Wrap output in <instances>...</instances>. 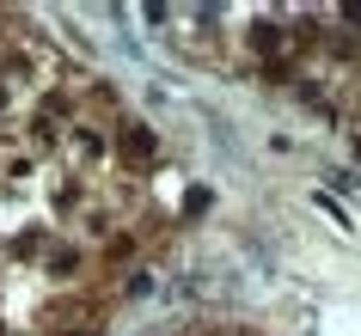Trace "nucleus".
Here are the masks:
<instances>
[{
  "instance_id": "1",
  "label": "nucleus",
  "mask_w": 361,
  "mask_h": 336,
  "mask_svg": "<svg viewBox=\"0 0 361 336\" xmlns=\"http://www.w3.org/2000/svg\"><path fill=\"white\" fill-rule=\"evenodd\" d=\"M153 153H159V141H153L147 129H135V123H129V129H123V159H135V166H147Z\"/></svg>"
}]
</instances>
